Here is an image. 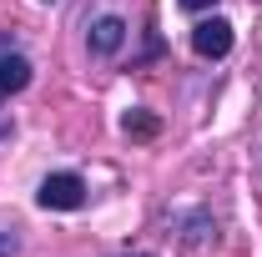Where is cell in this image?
Listing matches in <instances>:
<instances>
[{"label":"cell","instance_id":"6da1fadb","mask_svg":"<svg viewBox=\"0 0 262 257\" xmlns=\"http://www.w3.org/2000/svg\"><path fill=\"white\" fill-rule=\"evenodd\" d=\"M35 202H40L46 212H76V207H86V182H81L76 172H51V177L40 182Z\"/></svg>","mask_w":262,"mask_h":257},{"label":"cell","instance_id":"7a4b0ae2","mask_svg":"<svg viewBox=\"0 0 262 257\" xmlns=\"http://www.w3.org/2000/svg\"><path fill=\"white\" fill-rule=\"evenodd\" d=\"M192 51L202 56V61H222V56L232 51V20H222V15L196 20L192 26Z\"/></svg>","mask_w":262,"mask_h":257},{"label":"cell","instance_id":"3957f363","mask_svg":"<svg viewBox=\"0 0 262 257\" xmlns=\"http://www.w3.org/2000/svg\"><path fill=\"white\" fill-rule=\"evenodd\" d=\"M86 46H91V56H116L126 46V20L121 15H96L91 31H86Z\"/></svg>","mask_w":262,"mask_h":257},{"label":"cell","instance_id":"277c9868","mask_svg":"<svg viewBox=\"0 0 262 257\" xmlns=\"http://www.w3.org/2000/svg\"><path fill=\"white\" fill-rule=\"evenodd\" d=\"M26 86H31V61H26L20 51L0 46V96H15V91H26Z\"/></svg>","mask_w":262,"mask_h":257},{"label":"cell","instance_id":"5b68a950","mask_svg":"<svg viewBox=\"0 0 262 257\" xmlns=\"http://www.w3.org/2000/svg\"><path fill=\"white\" fill-rule=\"evenodd\" d=\"M121 131H126V136H141V141H151V136L162 131V121H157L151 111H141V106H136V111L121 116Z\"/></svg>","mask_w":262,"mask_h":257},{"label":"cell","instance_id":"8992f818","mask_svg":"<svg viewBox=\"0 0 262 257\" xmlns=\"http://www.w3.org/2000/svg\"><path fill=\"white\" fill-rule=\"evenodd\" d=\"M177 5H182V10H192V15H202V10H212L217 0H177Z\"/></svg>","mask_w":262,"mask_h":257},{"label":"cell","instance_id":"52a82bcc","mask_svg":"<svg viewBox=\"0 0 262 257\" xmlns=\"http://www.w3.org/2000/svg\"><path fill=\"white\" fill-rule=\"evenodd\" d=\"M121 257H157V252H121Z\"/></svg>","mask_w":262,"mask_h":257}]
</instances>
